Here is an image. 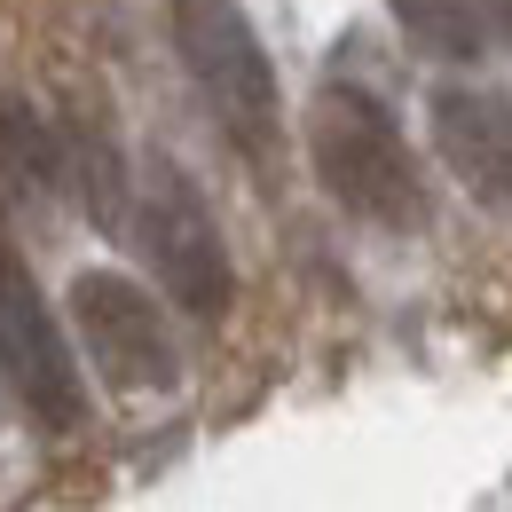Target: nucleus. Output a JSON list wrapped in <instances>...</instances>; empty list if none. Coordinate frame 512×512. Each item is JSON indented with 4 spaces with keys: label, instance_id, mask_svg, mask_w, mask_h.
Returning <instances> with one entry per match:
<instances>
[{
    "label": "nucleus",
    "instance_id": "obj_7",
    "mask_svg": "<svg viewBox=\"0 0 512 512\" xmlns=\"http://www.w3.org/2000/svg\"><path fill=\"white\" fill-rule=\"evenodd\" d=\"M64 134L40 119V103H24V95H0V182L24 197H48L64 182Z\"/></svg>",
    "mask_w": 512,
    "mask_h": 512
},
{
    "label": "nucleus",
    "instance_id": "obj_5",
    "mask_svg": "<svg viewBox=\"0 0 512 512\" xmlns=\"http://www.w3.org/2000/svg\"><path fill=\"white\" fill-rule=\"evenodd\" d=\"M71 331H79L87 363L103 371V386H119V394H174L182 386V347L166 331V308L127 268L71 276Z\"/></svg>",
    "mask_w": 512,
    "mask_h": 512
},
{
    "label": "nucleus",
    "instance_id": "obj_9",
    "mask_svg": "<svg viewBox=\"0 0 512 512\" xmlns=\"http://www.w3.org/2000/svg\"><path fill=\"white\" fill-rule=\"evenodd\" d=\"M481 16H489V32H505V40H512V0H481Z\"/></svg>",
    "mask_w": 512,
    "mask_h": 512
},
{
    "label": "nucleus",
    "instance_id": "obj_4",
    "mask_svg": "<svg viewBox=\"0 0 512 512\" xmlns=\"http://www.w3.org/2000/svg\"><path fill=\"white\" fill-rule=\"evenodd\" d=\"M0 386L8 402L40 426V434H71L87 426V371L79 347L64 339V323L48 308L32 260L0 237Z\"/></svg>",
    "mask_w": 512,
    "mask_h": 512
},
{
    "label": "nucleus",
    "instance_id": "obj_6",
    "mask_svg": "<svg viewBox=\"0 0 512 512\" xmlns=\"http://www.w3.org/2000/svg\"><path fill=\"white\" fill-rule=\"evenodd\" d=\"M426 134L434 158L457 174V190L489 213H512V95L449 79L426 95Z\"/></svg>",
    "mask_w": 512,
    "mask_h": 512
},
{
    "label": "nucleus",
    "instance_id": "obj_1",
    "mask_svg": "<svg viewBox=\"0 0 512 512\" xmlns=\"http://www.w3.org/2000/svg\"><path fill=\"white\" fill-rule=\"evenodd\" d=\"M308 166H316L323 197L371 229H426V174H418V150L402 119L386 111L371 87H347L331 79L316 103H308Z\"/></svg>",
    "mask_w": 512,
    "mask_h": 512
},
{
    "label": "nucleus",
    "instance_id": "obj_8",
    "mask_svg": "<svg viewBox=\"0 0 512 512\" xmlns=\"http://www.w3.org/2000/svg\"><path fill=\"white\" fill-rule=\"evenodd\" d=\"M386 8H394V24L410 32V48L434 56V64H473V56L489 48L481 0H386Z\"/></svg>",
    "mask_w": 512,
    "mask_h": 512
},
{
    "label": "nucleus",
    "instance_id": "obj_2",
    "mask_svg": "<svg viewBox=\"0 0 512 512\" xmlns=\"http://www.w3.org/2000/svg\"><path fill=\"white\" fill-rule=\"evenodd\" d=\"M174 48L190 64L205 111L221 119V134L253 166H268L284 150V95H276V64L245 24V8L237 0H174Z\"/></svg>",
    "mask_w": 512,
    "mask_h": 512
},
{
    "label": "nucleus",
    "instance_id": "obj_3",
    "mask_svg": "<svg viewBox=\"0 0 512 512\" xmlns=\"http://www.w3.org/2000/svg\"><path fill=\"white\" fill-rule=\"evenodd\" d=\"M134 245L150 253V276L166 284V300L197 323H221L237 300V268L221 245V221L174 158H150L142 166V190H134Z\"/></svg>",
    "mask_w": 512,
    "mask_h": 512
}]
</instances>
